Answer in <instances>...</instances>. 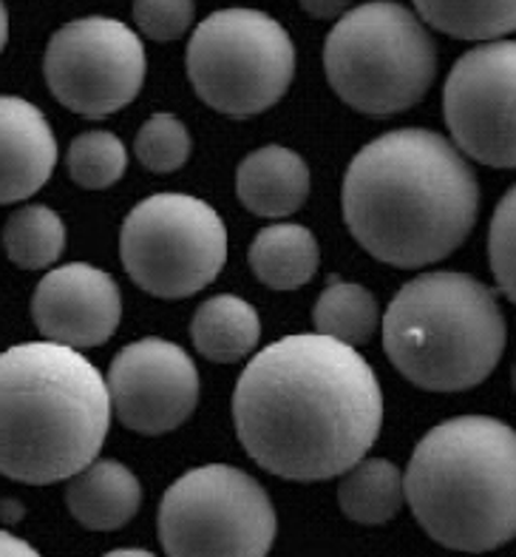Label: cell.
<instances>
[{"instance_id": "obj_19", "label": "cell", "mask_w": 516, "mask_h": 557, "mask_svg": "<svg viewBox=\"0 0 516 557\" xmlns=\"http://www.w3.org/2000/svg\"><path fill=\"white\" fill-rule=\"evenodd\" d=\"M338 504L343 515L364 527H383L403 509V472L386 458H361L341 472Z\"/></svg>"}, {"instance_id": "obj_15", "label": "cell", "mask_w": 516, "mask_h": 557, "mask_svg": "<svg viewBox=\"0 0 516 557\" xmlns=\"http://www.w3.org/2000/svg\"><path fill=\"white\" fill-rule=\"evenodd\" d=\"M313 176L301 154L284 146H264L241 160L236 171V194L255 216L281 220L301 211L310 197Z\"/></svg>"}, {"instance_id": "obj_11", "label": "cell", "mask_w": 516, "mask_h": 557, "mask_svg": "<svg viewBox=\"0 0 516 557\" xmlns=\"http://www.w3.org/2000/svg\"><path fill=\"white\" fill-rule=\"evenodd\" d=\"M516 46L486 40L454 63L443 88V114L463 154L491 165H516Z\"/></svg>"}, {"instance_id": "obj_27", "label": "cell", "mask_w": 516, "mask_h": 557, "mask_svg": "<svg viewBox=\"0 0 516 557\" xmlns=\"http://www.w3.org/2000/svg\"><path fill=\"white\" fill-rule=\"evenodd\" d=\"M299 3L310 17H318V21H335V17H341L343 12L350 9L352 0H299Z\"/></svg>"}, {"instance_id": "obj_10", "label": "cell", "mask_w": 516, "mask_h": 557, "mask_svg": "<svg viewBox=\"0 0 516 557\" xmlns=\"http://www.w3.org/2000/svg\"><path fill=\"white\" fill-rule=\"evenodd\" d=\"M43 74L68 111L102 120L137 100L146 83V46L117 17H80L51 35Z\"/></svg>"}, {"instance_id": "obj_25", "label": "cell", "mask_w": 516, "mask_h": 557, "mask_svg": "<svg viewBox=\"0 0 516 557\" xmlns=\"http://www.w3.org/2000/svg\"><path fill=\"white\" fill-rule=\"evenodd\" d=\"M488 262L494 271L496 287L502 296L514 301L516 296V191L511 188L500 199V206L491 220V234H488Z\"/></svg>"}, {"instance_id": "obj_8", "label": "cell", "mask_w": 516, "mask_h": 557, "mask_svg": "<svg viewBox=\"0 0 516 557\" xmlns=\"http://www.w3.org/2000/svg\"><path fill=\"white\" fill-rule=\"evenodd\" d=\"M160 541L171 557H264L276 541V509L248 472L207 463L167 486Z\"/></svg>"}, {"instance_id": "obj_12", "label": "cell", "mask_w": 516, "mask_h": 557, "mask_svg": "<svg viewBox=\"0 0 516 557\" xmlns=\"http://www.w3.org/2000/svg\"><path fill=\"white\" fill-rule=\"evenodd\" d=\"M109 401L119 424L139 435L183 426L199 401V373L188 352L165 338H139L109 367Z\"/></svg>"}, {"instance_id": "obj_28", "label": "cell", "mask_w": 516, "mask_h": 557, "mask_svg": "<svg viewBox=\"0 0 516 557\" xmlns=\"http://www.w3.org/2000/svg\"><path fill=\"white\" fill-rule=\"evenodd\" d=\"M0 555L35 557L37 549H35V546H29V543H26V541H21V537L9 535V532H0Z\"/></svg>"}, {"instance_id": "obj_1", "label": "cell", "mask_w": 516, "mask_h": 557, "mask_svg": "<svg viewBox=\"0 0 516 557\" xmlns=\"http://www.w3.org/2000/svg\"><path fill=\"white\" fill-rule=\"evenodd\" d=\"M234 421L241 447L262 470L318 484L375 447L383 393L355 347L320 333L287 336L244 367Z\"/></svg>"}, {"instance_id": "obj_23", "label": "cell", "mask_w": 516, "mask_h": 557, "mask_svg": "<svg viewBox=\"0 0 516 557\" xmlns=\"http://www.w3.org/2000/svg\"><path fill=\"white\" fill-rule=\"evenodd\" d=\"M68 174L80 188L102 191L119 183V176L128 169V151L123 139L111 132H88L72 139L66 157Z\"/></svg>"}, {"instance_id": "obj_18", "label": "cell", "mask_w": 516, "mask_h": 557, "mask_svg": "<svg viewBox=\"0 0 516 557\" xmlns=\"http://www.w3.org/2000/svg\"><path fill=\"white\" fill-rule=\"evenodd\" d=\"M262 336V319L250 301L234 294L202 301L190 322V338L204 359L230 364L255 350Z\"/></svg>"}, {"instance_id": "obj_6", "label": "cell", "mask_w": 516, "mask_h": 557, "mask_svg": "<svg viewBox=\"0 0 516 557\" xmlns=\"http://www.w3.org/2000/svg\"><path fill=\"white\" fill-rule=\"evenodd\" d=\"M332 91L366 117H394L426 97L437 49L420 17L394 0L343 12L324 46Z\"/></svg>"}, {"instance_id": "obj_13", "label": "cell", "mask_w": 516, "mask_h": 557, "mask_svg": "<svg viewBox=\"0 0 516 557\" xmlns=\"http://www.w3.org/2000/svg\"><path fill=\"white\" fill-rule=\"evenodd\" d=\"M32 319L46 342L88 350L105 345L123 319L117 282L86 262H72L46 273L32 296Z\"/></svg>"}, {"instance_id": "obj_29", "label": "cell", "mask_w": 516, "mask_h": 557, "mask_svg": "<svg viewBox=\"0 0 516 557\" xmlns=\"http://www.w3.org/2000/svg\"><path fill=\"white\" fill-rule=\"evenodd\" d=\"M23 518V506L12 498L0 500V521L3 523H17Z\"/></svg>"}, {"instance_id": "obj_9", "label": "cell", "mask_w": 516, "mask_h": 557, "mask_svg": "<svg viewBox=\"0 0 516 557\" xmlns=\"http://www.w3.org/2000/svg\"><path fill=\"white\" fill-rule=\"evenodd\" d=\"M125 271L156 299H188L216 282L227 262V227L207 202L188 194H153L125 216Z\"/></svg>"}, {"instance_id": "obj_22", "label": "cell", "mask_w": 516, "mask_h": 557, "mask_svg": "<svg viewBox=\"0 0 516 557\" xmlns=\"http://www.w3.org/2000/svg\"><path fill=\"white\" fill-rule=\"evenodd\" d=\"M3 248L23 271H46L66 250V225L46 206L17 208L3 227Z\"/></svg>"}, {"instance_id": "obj_26", "label": "cell", "mask_w": 516, "mask_h": 557, "mask_svg": "<svg viewBox=\"0 0 516 557\" xmlns=\"http://www.w3.org/2000/svg\"><path fill=\"white\" fill-rule=\"evenodd\" d=\"M197 3L193 0H134V23L151 40H176L190 29Z\"/></svg>"}, {"instance_id": "obj_2", "label": "cell", "mask_w": 516, "mask_h": 557, "mask_svg": "<svg viewBox=\"0 0 516 557\" xmlns=\"http://www.w3.org/2000/svg\"><path fill=\"white\" fill-rule=\"evenodd\" d=\"M343 220L380 262L417 271L451 257L480 211L477 176L437 132L400 128L372 139L343 176Z\"/></svg>"}, {"instance_id": "obj_16", "label": "cell", "mask_w": 516, "mask_h": 557, "mask_svg": "<svg viewBox=\"0 0 516 557\" xmlns=\"http://www.w3.org/2000/svg\"><path fill=\"white\" fill-rule=\"evenodd\" d=\"M68 512L91 532H117L131 521L142 504V486L125 463L91 461L68 478Z\"/></svg>"}, {"instance_id": "obj_4", "label": "cell", "mask_w": 516, "mask_h": 557, "mask_svg": "<svg viewBox=\"0 0 516 557\" xmlns=\"http://www.w3.org/2000/svg\"><path fill=\"white\" fill-rule=\"evenodd\" d=\"M426 535L454 552H491L516 535V435L488 416H460L420 438L403 475Z\"/></svg>"}, {"instance_id": "obj_5", "label": "cell", "mask_w": 516, "mask_h": 557, "mask_svg": "<svg viewBox=\"0 0 516 557\" xmlns=\"http://www.w3.org/2000/svg\"><path fill=\"white\" fill-rule=\"evenodd\" d=\"M380 324L389 361L429 393H463L486 382L508 338L494 290L457 271L412 278Z\"/></svg>"}, {"instance_id": "obj_17", "label": "cell", "mask_w": 516, "mask_h": 557, "mask_svg": "<svg viewBox=\"0 0 516 557\" xmlns=\"http://www.w3.org/2000/svg\"><path fill=\"white\" fill-rule=\"evenodd\" d=\"M248 259L262 285L273 290H299L318 273L320 250L310 227L278 222L255 234Z\"/></svg>"}, {"instance_id": "obj_31", "label": "cell", "mask_w": 516, "mask_h": 557, "mask_svg": "<svg viewBox=\"0 0 516 557\" xmlns=\"http://www.w3.org/2000/svg\"><path fill=\"white\" fill-rule=\"evenodd\" d=\"M111 555H117V557H128V555H139V557H148L151 552H142V549H119V552H111Z\"/></svg>"}, {"instance_id": "obj_24", "label": "cell", "mask_w": 516, "mask_h": 557, "mask_svg": "<svg viewBox=\"0 0 516 557\" xmlns=\"http://www.w3.org/2000/svg\"><path fill=\"white\" fill-rule=\"evenodd\" d=\"M134 154L142 162V169L153 174H174L188 162L190 157V134L183 120L174 114H153L134 139Z\"/></svg>"}, {"instance_id": "obj_20", "label": "cell", "mask_w": 516, "mask_h": 557, "mask_svg": "<svg viewBox=\"0 0 516 557\" xmlns=\"http://www.w3.org/2000/svg\"><path fill=\"white\" fill-rule=\"evenodd\" d=\"M417 15L457 40H500L516 26V0H415Z\"/></svg>"}, {"instance_id": "obj_30", "label": "cell", "mask_w": 516, "mask_h": 557, "mask_svg": "<svg viewBox=\"0 0 516 557\" xmlns=\"http://www.w3.org/2000/svg\"><path fill=\"white\" fill-rule=\"evenodd\" d=\"M9 40V12L3 7V0H0V52H3V46Z\"/></svg>"}, {"instance_id": "obj_3", "label": "cell", "mask_w": 516, "mask_h": 557, "mask_svg": "<svg viewBox=\"0 0 516 557\" xmlns=\"http://www.w3.org/2000/svg\"><path fill=\"white\" fill-rule=\"evenodd\" d=\"M109 426V387L80 350L29 342L0 352V475L68 481L100 455Z\"/></svg>"}, {"instance_id": "obj_21", "label": "cell", "mask_w": 516, "mask_h": 557, "mask_svg": "<svg viewBox=\"0 0 516 557\" xmlns=\"http://www.w3.org/2000/svg\"><path fill=\"white\" fill-rule=\"evenodd\" d=\"M313 322L320 336L338 338L350 347H361L378 331V299L364 285L329 278V287L315 301Z\"/></svg>"}, {"instance_id": "obj_14", "label": "cell", "mask_w": 516, "mask_h": 557, "mask_svg": "<svg viewBox=\"0 0 516 557\" xmlns=\"http://www.w3.org/2000/svg\"><path fill=\"white\" fill-rule=\"evenodd\" d=\"M58 139L43 111L23 97L0 95V206L23 202L49 183Z\"/></svg>"}, {"instance_id": "obj_7", "label": "cell", "mask_w": 516, "mask_h": 557, "mask_svg": "<svg viewBox=\"0 0 516 557\" xmlns=\"http://www.w3.org/2000/svg\"><path fill=\"white\" fill-rule=\"evenodd\" d=\"M188 77L218 114L255 117L287 95L295 77V46L276 17L259 9H222L190 37Z\"/></svg>"}]
</instances>
